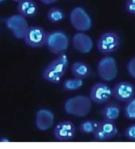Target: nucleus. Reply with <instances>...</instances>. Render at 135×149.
Segmentation results:
<instances>
[{
  "instance_id": "nucleus-1",
  "label": "nucleus",
  "mask_w": 135,
  "mask_h": 149,
  "mask_svg": "<svg viewBox=\"0 0 135 149\" xmlns=\"http://www.w3.org/2000/svg\"><path fill=\"white\" fill-rule=\"evenodd\" d=\"M69 66V60L65 54L59 55L48 63L43 70L42 79L52 83L59 84L62 81Z\"/></svg>"
},
{
  "instance_id": "nucleus-2",
  "label": "nucleus",
  "mask_w": 135,
  "mask_h": 149,
  "mask_svg": "<svg viewBox=\"0 0 135 149\" xmlns=\"http://www.w3.org/2000/svg\"><path fill=\"white\" fill-rule=\"evenodd\" d=\"M92 101L85 95H76L68 98L63 105L64 113L75 117H84L91 113Z\"/></svg>"
},
{
  "instance_id": "nucleus-3",
  "label": "nucleus",
  "mask_w": 135,
  "mask_h": 149,
  "mask_svg": "<svg viewBox=\"0 0 135 149\" xmlns=\"http://www.w3.org/2000/svg\"><path fill=\"white\" fill-rule=\"evenodd\" d=\"M69 43L70 40L65 32L59 30L47 32L45 46L53 54H64L69 49Z\"/></svg>"
},
{
  "instance_id": "nucleus-4",
  "label": "nucleus",
  "mask_w": 135,
  "mask_h": 149,
  "mask_svg": "<svg viewBox=\"0 0 135 149\" xmlns=\"http://www.w3.org/2000/svg\"><path fill=\"white\" fill-rule=\"evenodd\" d=\"M97 73L100 79L105 82L112 81L116 79L118 74V67L116 59L110 55L100 58L97 65Z\"/></svg>"
},
{
  "instance_id": "nucleus-5",
  "label": "nucleus",
  "mask_w": 135,
  "mask_h": 149,
  "mask_svg": "<svg viewBox=\"0 0 135 149\" xmlns=\"http://www.w3.org/2000/svg\"><path fill=\"white\" fill-rule=\"evenodd\" d=\"M69 21L72 26L78 32H87L92 27L90 15L82 6H75L69 14Z\"/></svg>"
},
{
  "instance_id": "nucleus-6",
  "label": "nucleus",
  "mask_w": 135,
  "mask_h": 149,
  "mask_svg": "<svg viewBox=\"0 0 135 149\" xmlns=\"http://www.w3.org/2000/svg\"><path fill=\"white\" fill-rule=\"evenodd\" d=\"M121 46V38L114 31H106L100 34L96 42V47L102 54H110L116 52Z\"/></svg>"
},
{
  "instance_id": "nucleus-7",
  "label": "nucleus",
  "mask_w": 135,
  "mask_h": 149,
  "mask_svg": "<svg viewBox=\"0 0 135 149\" xmlns=\"http://www.w3.org/2000/svg\"><path fill=\"white\" fill-rule=\"evenodd\" d=\"M47 32L39 26H30L25 34L23 42L30 48H42L45 46Z\"/></svg>"
},
{
  "instance_id": "nucleus-8",
  "label": "nucleus",
  "mask_w": 135,
  "mask_h": 149,
  "mask_svg": "<svg viewBox=\"0 0 135 149\" xmlns=\"http://www.w3.org/2000/svg\"><path fill=\"white\" fill-rule=\"evenodd\" d=\"M6 28L10 31L15 38L23 40L29 28L26 18L21 15H13L7 17L5 20Z\"/></svg>"
},
{
  "instance_id": "nucleus-9",
  "label": "nucleus",
  "mask_w": 135,
  "mask_h": 149,
  "mask_svg": "<svg viewBox=\"0 0 135 149\" xmlns=\"http://www.w3.org/2000/svg\"><path fill=\"white\" fill-rule=\"evenodd\" d=\"M112 95L115 100L126 103L135 96V86L127 81H122L112 88Z\"/></svg>"
},
{
  "instance_id": "nucleus-10",
  "label": "nucleus",
  "mask_w": 135,
  "mask_h": 149,
  "mask_svg": "<svg viewBox=\"0 0 135 149\" xmlns=\"http://www.w3.org/2000/svg\"><path fill=\"white\" fill-rule=\"evenodd\" d=\"M111 97H113L112 88L107 83L97 82L91 87L89 97L93 103H106Z\"/></svg>"
},
{
  "instance_id": "nucleus-11",
  "label": "nucleus",
  "mask_w": 135,
  "mask_h": 149,
  "mask_svg": "<svg viewBox=\"0 0 135 149\" xmlns=\"http://www.w3.org/2000/svg\"><path fill=\"white\" fill-rule=\"evenodd\" d=\"M55 121V114L48 108H41L35 114L34 124L39 131H47L53 127Z\"/></svg>"
},
{
  "instance_id": "nucleus-12",
  "label": "nucleus",
  "mask_w": 135,
  "mask_h": 149,
  "mask_svg": "<svg viewBox=\"0 0 135 149\" xmlns=\"http://www.w3.org/2000/svg\"><path fill=\"white\" fill-rule=\"evenodd\" d=\"M118 133V128L115 122L108 121L102 119L101 120H99V127L93 134V136L95 140L104 141L114 138L117 136Z\"/></svg>"
},
{
  "instance_id": "nucleus-13",
  "label": "nucleus",
  "mask_w": 135,
  "mask_h": 149,
  "mask_svg": "<svg viewBox=\"0 0 135 149\" xmlns=\"http://www.w3.org/2000/svg\"><path fill=\"white\" fill-rule=\"evenodd\" d=\"M76 128L72 121L64 120L59 122L53 130L55 139L59 141L72 140L75 136Z\"/></svg>"
},
{
  "instance_id": "nucleus-14",
  "label": "nucleus",
  "mask_w": 135,
  "mask_h": 149,
  "mask_svg": "<svg viewBox=\"0 0 135 149\" xmlns=\"http://www.w3.org/2000/svg\"><path fill=\"white\" fill-rule=\"evenodd\" d=\"M72 47L82 54H87L93 49L94 42L92 38L84 32L75 33L72 38Z\"/></svg>"
},
{
  "instance_id": "nucleus-15",
  "label": "nucleus",
  "mask_w": 135,
  "mask_h": 149,
  "mask_svg": "<svg viewBox=\"0 0 135 149\" xmlns=\"http://www.w3.org/2000/svg\"><path fill=\"white\" fill-rule=\"evenodd\" d=\"M17 10L18 14L26 18H32L37 15L39 7L34 0H21L18 3Z\"/></svg>"
},
{
  "instance_id": "nucleus-16",
  "label": "nucleus",
  "mask_w": 135,
  "mask_h": 149,
  "mask_svg": "<svg viewBox=\"0 0 135 149\" xmlns=\"http://www.w3.org/2000/svg\"><path fill=\"white\" fill-rule=\"evenodd\" d=\"M71 72L73 75V77L84 80L91 76V68L85 61H77L72 63L71 66Z\"/></svg>"
},
{
  "instance_id": "nucleus-17",
  "label": "nucleus",
  "mask_w": 135,
  "mask_h": 149,
  "mask_svg": "<svg viewBox=\"0 0 135 149\" xmlns=\"http://www.w3.org/2000/svg\"><path fill=\"white\" fill-rule=\"evenodd\" d=\"M100 113L102 120L115 122L120 116L121 107L116 103H109L102 108Z\"/></svg>"
},
{
  "instance_id": "nucleus-18",
  "label": "nucleus",
  "mask_w": 135,
  "mask_h": 149,
  "mask_svg": "<svg viewBox=\"0 0 135 149\" xmlns=\"http://www.w3.org/2000/svg\"><path fill=\"white\" fill-rule=\"evenodd\" d=\"M65 17V13L64 12L63 10L59 7H52L48 10L46 14L47 20L53 24H57L62 22Z\"/></svg>"
},
{
  "instance_id": "nucleus-19",
  "label": "nucleus",
  "mask_w": 135,
  "mask_h": 149,
  "mask_svg": "<svg viewBox=\"0 0 135 149\" xmlns=\"http://www.w3.org/2000/svg\"><path fill=\"white\" fill-rule=\"evenodd\" d=\"M84 80L79 78H69L64 81L62 85V89L64 91L73 92L80 89L84 86Z\"/></svg>"
},
{
  "instance_id": "nucleus-20",
  "label": "nucleus",
  "mask_w": 135,
  "mask_h": 149,
  "mask_svg": "<svg viewBox=\"0 0 135 149\" xmlns=\"http://www.w3.org/2000/svg\"><path fill=\"white\" fill-rule=\"evenodd\" d=\"M99 125V120H85L81 122L80 125V131L84 134H92L95 133L96 129L98 128Z\"/></svg>"
},
{
  "instance_id": "nucleus-21",
  "label": "nucleus",
  "mask_w": 135,
  "mask_h": 149,
  "mask_svg": "<svg viewBox=\"0 0 135 149\" xmlns=\"http://www.w3.org/2000/svg\"><path fill=\"white\" fill-rule=\"evenodd\" d=\"M123 115L128 120H135V97L126 103L123 108Z\"/></svg>"
},
{
  "instance_id": "nucleus-22",
  "label": "nucleus",
  "mask_w": 135,
  "mask_h": 149,
  "mask_svg": "<svg viewBox=\"0 0 135 149\" xmlns=\"http://www.w3.org/2000/svg\"><path fill=\"white\" fill-rule=\"evenodd\" d=\"M123 135L127 140L135 141V124L129 125L123 131Z\"/></svg>"
},
{
  "instance_id": "nucleus-23",
  "label": "nucleus",
  "mask_w": 135,
  "mask_h": 149,
  "mask_svg": "<svg viewBox=\"0 0 135 149\" xmlns=\"http://www.w3.org/2000/svg\"><path fill=\"white\" fill-rule=\"evenodd\" d=\"M126 71L129 76L135 79V56L129 60L126 65Z\"/></svg>"
},
{
  "instance_id": "nucleus-24",
  "label": "nucleus",
  "mask_w": 135,
  "mask_h": 149,
  "mask_svg": "<svg viewBox=\"0 0 135 149\" xmlns=\"http://www.w3.org/2000/svg\"><path fill=\"white\" fill-rule=\"evenodd\" d=\"M125 10L128 14L135 15V0H126Z\"/></svg>"
},
{
  "instance_id": "nucleus-25",
  "label": "nucleus",
  "mask_w": 135,
  "mask_h": 149,
  "mask_svg": "<svg viewBox=\"0 0 135 149\" xmlns=\"http://www.w3.org/2000/svg\"><path fill=\"white\" fill-rule=\"evenodd\" d=\"M39 1L42 3V4L48 6V5H51L53 3H55L56 2H57L58 0H39Z\"/></svg>"
},
{
  "instance_id": "nucleus-26",
  "label": "nucleus",
  "mask_w": 135,
  "mask_h": 149,
  "mask_svg": "<svg viewBox=\"0 0 135 149\" xmlns=\"http://www.w3.org/2000/svg\"><path fill=\"white\" fill-rule=\"evenodd\" d=\"M5 2H6V0H0V4H2V3H4Z\"/></svg>"
},
{
  "instance_id": "nucleus-27",
  "label": "nucleus",
  "mask_w": 135,
  "mask_h": 149,
  "mask_svg": "<svg viewBox=\"0 0 135 149\" xmlns=\"http://www.w3.org/2000/svg\"><path fill=\"white\" fill-rule=\"evenodd\" d=\"M12 1H14V2H16V3H19L20 1H21V0H12Z\"/></svg>"
}]
</instances>
